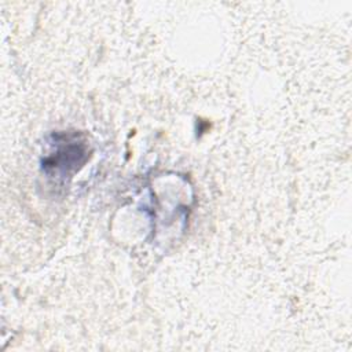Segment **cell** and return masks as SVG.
Wrapping results in <instances>:
<instances>
[{
	"mask_svg": "<svg viewBox=\"0 0 352 352\" xmlns=\"http://www.w3.org/2000/svg\"><path fill=\"white\" fill-rule=\"evenodd\" d=\"M89 144L77 132H58L48 143L41 168L45 176L56 184L66 183L89 158Z\"/></svg>",
	"mask_w": 352,
	"mask_h": 352,
	"instance_id": "1",
	"label": "cell"
}]
</instances>
